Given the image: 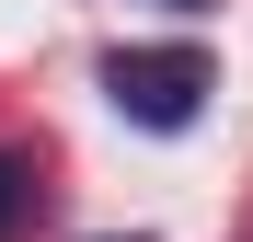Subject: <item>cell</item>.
<instances>
[{"instance_id":"obj_1","label":"cell","mask_w":253,"mask_h":242,"mask_svg":"<svg viewBox=\"0 0 253 242\" xmlns=\"http://www.w3.org/2000/svg\"><path fill=\"white\" fill-rule=\"evenodd\" d=\"M104 93H115V115H138V127H196V104L219 93V69H207L196 47H115L104 58Z\"/></svg>"},{"instance_id":"obj_2","label":"cell","mask_w":253,"mask_h":242,"mask_svg":"<svg viewBox=\"0 0 253 242\" xmlns=\"http://www.w3.org/2000/svg\"><path fill=\"white\" fill-rule=\"evenodd\" d=\"M23 208H35V161H23V150H0V242L23 231Z\"/></svg>"},{"instance_id":"obj_3","label":"cell","mask_w":253,"mask_h":242,"mask_svg":"<svg viewBox=\"0 0 253 242\" xmlns=\"http://www.w3.org/2000/svg\"><path fill=\"white\" fill-rule=\"evenodd\" d=\"M173 12H207V0H173Z\"/></svg>"}]
</instances>
